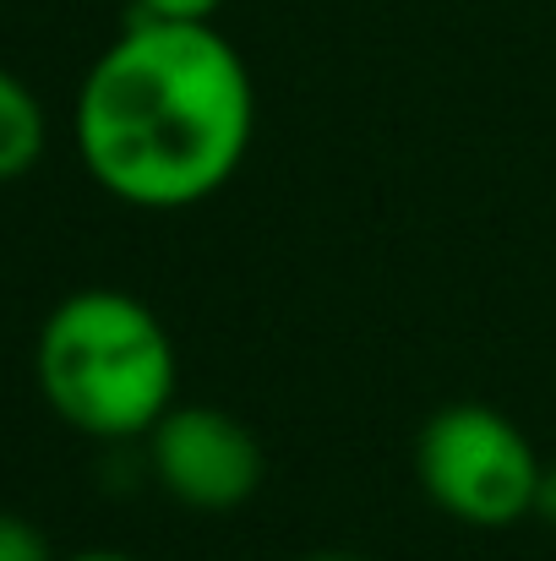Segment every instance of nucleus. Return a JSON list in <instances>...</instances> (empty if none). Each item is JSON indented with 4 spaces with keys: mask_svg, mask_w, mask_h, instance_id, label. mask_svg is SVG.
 I'll list each match as a JSON object with an SVG mask.
<instances>
[{
    "mask_svg": "<svg viewBox=\"0 0 556 561\" xmlns=\"http://www.w3.org/2000/svg\"><path fill=\"white\" fill-rule=\"evenodd\" d=\"M257 137V82L213 22L132 16L88 66L71 142L93 186L143 213H181L229 186Z\"/></svg>",
    "mask_w": 556,
    "mask_h": 561,
    "instance_id": "f257e3e1",
    "label": "nucleus"
},
{
    "mask_svg": "<svg viewBox=\"0 0 556 561\" xmlns=\"http://www.w3.org/2000/svg\"><path fill=\"white\" fill-rule=\"evenodd\" d=\"M535 518H541L546 529H556V463H546V469H541V491H535Z\"/></svg>",
    "mask_w": 556,
    "mask_h": 561,
    "instance_id": "6e6552de",
    "label": "nucleus"
},
{
    "mask_svg": "<svg viewBox=\"0 0 556 561\" xmlns=\"http://www.w3.org/2000/svg\"><path fill=\"white\" fill-rule=\"evenodd\" d=\"M66 561H137V557H126V551H77Z\"/></svg>",
    "mask_w": 556,
    "mask_h": 561,
    "instance_id": "9d476101",
    "label": "nucleus"
},
{
    "mask_svg": "<svg viewBox=\"0 0 556 561\" xmlns=\"http://www.w3.org/2000/svg\"><path fill=\"white\" fill-rule=\"evenodd\" d=\"M295 561H371L361 551H311V557H295Z\"/></svg>",
    "mask_w": 556,
    "mask_h": 561,
    "instance_id": "1a4fd4ad",
    "label": "nucleus"
},
{
    "mask_svg": "<svg viewBox=\"0 0 556 561\" xmlns=\"http://www.w3.org/2000/svg\"><path fill=\"white\" fill-rule=\"evenodd\" d=\"M44 403L93 442L148 436L181 398V355L159 311L126 289L66 295L33 344Z\"/></svg>",
    "mask_w": 556,
    "mask_h": 561,
    "instance_id": "f03ea898",
    "label": "nucleus"
},
{
    "mask_svg": "<svg viewBox=\"0 0 556 561\" xmlns=\"http://www.w3.org/2000/svg\"><path fill=\"white\" fill-rule=\"evenodd\" d=\"M546 458L519 431L513 414L491 403H442L425 414L415 436V480L420 491L464 529H513L535 518Z\"/></svg>",
    "mask_w": 556,
    "mask_h": 561,
    "instance_id": "7ed1b4c3",
    "label": "nucleus"
},
{
    "mask_svg": "<svg viewBox=\"0 0 556 561\" xmlns=\"http://www.w3.org/2000/svg\"><path fill=\"white\" fill-rule=\"evenodd\" d=\"M224 0H132V16H159V22H213Z\"/></svg>",
    "mask_w": 556,
    "mask_h": 561,
    "instance_id": "0eeeda50",
    "label": "nucleus"
},
{
    "mask_svg": "<svg viewBox=\"0 0 556 561\" xmlns=\"http://www.w3.org/2000/svg\"><path fill=\"white\" fill-rule=\"evenodd\" d=\"M148 469L191 513H235L262 491L268 458L251 425L213 403H175L148 436Z\"/></svg>",
    "mask_w": 556,
    "mask_h": 561,
    "instance_id": "20e7f679",
    "label": "nucleus"
},
{
    "mask_svg": "<svg viewBox=\"0 0 556 561\" xmlns=\"http://www.w3.org/2000/svg\"><path fill=\"white\" fill-rule=\"evenodd\" d=\"M44 142H49V121H44L38 93L16 71L0 66V186L22 181L44 159Z\"/></svg>",
    "mask_w": 556,
    "mask_h": 561,
    "instance_id": "39448f33",
    "label": "nucleus"
},
{
    "mask_svg": "<svg viewBox=\"0 0 556 561\" xmlns=\"http://www.w3.org/2000/svg\"><path fill=\"white\" fill-rule=\"evenodd\" d=\"M0 561H55V551H49L38 524H27L22 513L0 507Z\"/></svg>",
    "mask_w": 556,
    "mask_h": 561,
    "instance_id": "423d86ee",
    "label": "nucleus"
}]
</instances>
